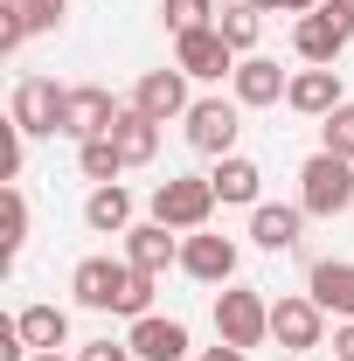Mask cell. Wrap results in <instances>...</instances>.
Returning <instances> with one entry per match:
<instances>
[{
    "instance_id": "obj_1",
    "label": "cell",
    "mask_w": 354,
    "mask_h": 361,
    "mask_svg": "<svg viewBox=\"0 0 354 361\" xmlns=\"http://www.w3.org/2000/svg\"><path fill=\"white\" fill-rule=\"evenodd\" d=\"M209 216H216V180L209 174H167L153 188V223L195 236V229H209Z\"/></svg>"
},
{
    "instance_id": "obj_2",
    "label": "cell",
    "mask_w": 354,
    "mask_h": 361,
    "mask_svg": "<svg viewBox=\"0 0 354 361\" xmlns=\"http://www.w3.org/2000/svg\"><path fill=\"white\" fill-rule=\"evenodd\" d=\"M216 341H229V348H264L271 341V299L257 285H222L216 292Z\"/></svg>"
},
{
    "instance_id": "obj_3",
    "label": "cell",
    "mask_w": 354,
    "mask_h": 361,
    "mask_svg": "<svg viewBox=\"0 0 354 361\" xmlns=\"http://www.w3.org/2000/svg\"><path fill=\"white\" fill-rule=\"evenodd\" d=\"M299 209L306 216H348L354 209V160L312 153L306 167H299Z\"/></svg>"
},
{
    "instance_id": "obj_4",
    "label": "cell",
    "mask_w": 354,
    "mask_h": 361,
    "mask_svg": "<svg viewBox=\"0 0 354 361\" xmlns=\"http://www.w3.org/2000/svg\"><path fill=\"white\" fill-rule=\"evenodd\" d=\"M133 285H139V271L126 257H84V264L70 271V292H77V306H90V313H126L133 306Z\"/></svg>"
},
{
    "instance_id": "obj_5",
    "label": "cell",
    "mask_w": 354,
    "mask_h": 361,
    "mask_svg": "<svg viewBox=\"0 0 354 361\" xmlns=\"http://www.w3.org/2000/svg\"><path fill=\"white\" fill-rule=\"evenodd\" d=\"M348 42H354V7H348V0H319L312 14L292 21V49H299V63H334Z\"/></svg>"
},
{
    "instance_id": "obj_6",
    "label": "cell",
    "mask_w": 354,
    "mask_h": 361,
    "mask_svg": "<svg viewBox=\"0 0 354 361\" xmlns=\"http://www.w3.org/2000/svg\"><path fill=\"white\" fill-rule=\"evenodd\" d=\"M181 126H188V146H195V153L222 160V153H236V133H243V104H236V97H195Z\"/></svg>"
},
{
    "instance_id": "obj_7",
    "label": "cell",
    "mask_w": 354,
    "mask_h": 361,
    "mask_svg": "<svg viewBox=\"0 0 354 361\" xmlns=\"http://www.w3.org/2000/svg\"><path fill=\"white\" fill-rule=\"evenodd\" d=\"M271 341H278L285 355H312V348L326 341V306H319L312 292H285V299H271Z\"/></svg>"
},
{
    "instance_id": "obj_8",
    "label": "cell",
    "mask_w": 354,
    "mask_h": 361,
    "mask_svg": "<svg viewBox=\"0 0 354 361\" xmlns=\"http://www.w3.org/2000/svg\"><path fill=\"white\" fill-rule=\"evenodd\" d=\"M236 49L222 42V28H188V35H174V70H188L195 84H216V77H236Z\"/></svg>"
},
{
    "instance_id": "obj_9",
    "label": "cell",
    "mask_w": 354,
    "mask_h": 361,
    "mask_svg": "<svg viewBox=\"0 0 354 361\" xmlns=\"http://www.w3.org/2000/svg\"><path fill=\"white\" fill-rule=\"evenodd\" d=\"M63 97H70V90L49 84V77H21V84H14V104H7V118H14L28 139L63 133Z\"/></svg>"
},
{
    "instance_id": "obj_10",
    "label": "cell",
    "mask_w": 354,
    "mask_h": 361,
    "mask_svg": "<svg viewBox=\"0 0 354 361\" xmlns=\"http://www.w3.org/2000/svg\"><path fill=\"white\" fill-rule=\"evenodd\" d=\"M118 111H126V104H111L104 84H77L63 97V139H77V146H84V139H104L118 126Z\"/></svg>"
},
{
    "instance_id": "obj_11",
    "label": "cell",
    "mask_w": 354,
    "mask_h": 361,
    "mask_svg": "<svg viewBox=\"0 0 354 361\" xmlns=\"http://www.w3.org/2000/svg\"><path fill=\"white\" fill-rule=\"evenodd\" d=\"M181 271L195 285H236V243L216 229H195V236H181Z\"/></svg>"
},
{
    "instance_id": "obj_12",
    "label": "cell",
    "mask_w": 354,
    "mask_h": 361,
    "mask_svg": "<svg viewBox=\"0 0 354 361\" xmlns=\"http://www.w3.org/2000/svg\"><path fill=\"white\" fill-rule=\"evenodd\" d=\"M285 104L299 111V118H326V111H341L348 97H341V70L334 63H306L292 84H285Z\"/></svg>"
},
{
    "instance_id": "obj_13",
    "label": "cell",
    "mask_w": 354,
    "mask_h": 361,
    "mask_svg": "<svg viewBox=\"0 0 354 361\" xmlns=\"http://www.w3.org/2000/svg\"><path fill=\"white\" fill-rule=\"evenodd\" d=\"M188 84H195L188 70H146V77L133 84V104L146 111V118H160V126H167V118H188V104H195Z\"/></svg>"
},
{
    "instance_id": "obj_14",
    "label": "cell",
    "mask_w": 354,
    "mask_h": 361,
    "mask_svg": "<svg viewBox=\"0 0 354 361\" xmlns=\"http://www.w3.org/2000/svg\"><path fill=\"white\" fill-rule=\"evenodd\" d=\"M126 348H133V361H188V355H195V348H188V326H181V319H167V313L133 319Z\"/></svg>"
},
{
    "instance_id": "obj_15",
    "label": "cell",
    "mask_w": 354,
    "mask_h": 361,
    "mask_svg": "<svg viewBox=\"0 0 354 361\" xmlns=\"http://www.w3.org/2000/svg\"><path fill=\"white\" fill-rule=\"evenodd\" d=\"M126 264L146 278H167V264H181V236L167 223H133L126 229Z\"/></svg>"
},
{
    "instance_id": "obj_16",
    "label": "cell",
    "mask_w": 354,
    "mask_h": 361,
    "mask_svg": "<svg viewBox=\"0 0 354 361\" xmlns=\"http://www.w3.org/2000/svg\"><path fill=\"white\" fill-rule=\"evenodd\" d=\"M285 84H292V77H285L271 56H243V63H236V77H229V97H236L243 111H264V104L285 97Z\"/></svg>"
},
{
    "instance_id": "obj_17",
    "label": "cell",
    "mask_w": 354,
    "mask_h": 361,
    "mask_svg": "<svg viewBox=\"0 0 354 361\" xmlns=\"http://www.w3.org/2000/svg\"><path fill=\"white\" fill-rule=\"evenodd\" d=\"M299 229H306V209H299V202H257V209H250V236H257V250H292Z\"/></svg>"
},
{
    "instance_id": "obj_18",
    "label": "cell",
    "mask_w": 354,
    "mask_h": 361,
    "mask_svg": "<svg viewBox=\"0 0 354 361\" xmlns=\"http://www.w3.org/2000/svg\"><path fill=\"white\" fill-rule=\"evenodd\" d=\"M216 202H236V209H257V188H264V167L243 160V153H222L216 160Z\"/></svg>"
},
{
    "instance_id": "obj_19",
    "label": "cell",
    "mask_w": 354,
    "mask_h": 361,
    "mask_svg": "<svg viewBox=\"0 0 354 361\" xmlns=\"http://www.w3.org/2000/svg\"><path fill=\"white\" fill-rule=\"evenodd\" d=\"M312 299L334 319H354V264L348 257H319V264H312Z\"/></svg>"
},
{
    "instance_id": "obj_20",
    "label": "cell",
    "mask_w": 354,
    "mask_h": 361,
    "mask_svg": "<svg viewBox=\"0 0 354 361\" xmlns=\"http://www.w3.org/2000/svg\"><path fill=\"white\" fill-rule=\"evenodd\" d=\"M84 223L97 229V236H126V229H133V195H126L118 180L90 188V195H84Z\"/></svg>"
},
{
    "instance_id": "obj_21",
    "label": "cell",
    "mask_w": 354,
    "mask_h": 361,
    "mask_svg": "<svg viewBox=\"0 0 354 361\" xmlns=\"http://www.w3.org/2000/svg\"><path fill=\"white\" fill-rule=\"evenodd\" d=\"M14 326H21V341H28L35 355L70 348V313H63V306H21V313H14Z\"/></svg>"
},
{
    "instance_id": "obj_22",
    "label": "cell",
    "mask_w": 354,
    "mask_h": 361,
    "mask_svg": "<svg viewBox=\"0 0 354 361\" xmlns=\"http://www.w3.org/2000/svg\"><path fill=\"white\" fill-rule=\"evenodd\" d=\"M111 139H118L126 167H146V160L160 153V118H146L139 104H126V111H118V126H111Z\"/></svg>"
},
{
    "instance_id": "obj_23",
    "label": "cell",
    "mask_w": 354,
    "mask_h": 361,
    "mask_svg": "<svg viewBox=\"0 0 354 361\" xmlns=\"http://www.w3.org/2000/svg\"><path fill=\"white\" fill-rule=\"evenodd\" d=\"M216 28H222V42L236 49V56H250L257 35H264V7H257V0H229V7L216 14Z\"/></svg>"
},
{
    "instance_id": "obj_24",
    "label": "cell",
    "mask_w": 354,
    "mask_h": 361,
    "mask_svg": "<svg viewBox=\"0 0 354 361\" xmlns=\"http://www.w3.org/2000/svg\"><path fill=\"white\" fill-rule=\"evenodd\" d=\"M77 167H84L90 188H104V180L126 174V153H118V139L104 133V139H84V146H77Z\"/></svg>"
},
{
    "instance_id": "obj_25",
    "label": "cell",
    "mask_w": 354,
    "mask_h": 361,
    "mask_svg": "<svg viewBox=\"0 0 354 361\" xmlns=\"http://www.w3.org/2000/svg\"><path fill=\"white\" fill-rule=\"evenodd\" d=\"M160 21L188 35V28H216V0H160Z\"/></svg>"
},
{
    "instance_id": "obj_26",
    "label": "cell",
    "mask_w": 354,
    "mask_h": 361,
    "mask_svg": "<svg viewBox=\"0 0 354 361\" xmlns=\"http://www.w3.org/2000/svg\"><path fill=\"white\" fill-rule=\"evenodd\" d=\"M319 153L354 160V104H341V111H326V118H319Z\"/></svg>"
},
{
    "instance_id": "obj_27",
    "label": "cell",
    "mask_w": 354,
    "mask_h": 361,
    "mask_svg": "<svg viewBox=\"0 0 354 361\" xmlns=\"http://www.w3.org/2000/svg\"><path fill=\"white\" fill-rule=\"evenodd\" d=\"M7 14H21L28 21V35H42V28H63V14H70V0H0Z\"/></svg>"
},
{
    "instance_id": "obj_28",
    "label": "cell",
    "mask_w": 354,
    "mask_h": 361,
    "mask_svg": "<svg viewBox=\"0 0 354 361\" xmlns=\"http://www.w3.org/2000/svg\"><path fill=\"white\" fill-rule=\"evenodd\" d=\"M0 243H7V264H14V257H21V243H28V202H21V188H14V180H7V236H0Z\"/></svg>"
},
{
    "instance_id": "obj_29",
    "label": "cell",
    "mask_w": 354,
    "mask_h": 361,
    "mask_svg": "<svg viewBox=\"0 0 354 361\" xmlns=\"http://www.w3.org/2000/svg\"><path fill=\"white\" fill-rule=\"evenodd\" d=\"M77 361H133V348L126 341H90V348H77Z\"/></svg>"
},
{
    "instance_id": "obj_30",
    "label": "cell",
    "mask_w": 354,
    "mask_h": 361,
    "mask_svg": "<svg viewBox=\"0 0 354 361\" xmlns=\"http://www.w3.org/2000/svg\"><path fill=\"white\" fill-rule=\"evenodd\" d=\"M28 42V21H21V14H7V7H0V49H7V56H14V49Z\"/></svg>"
},
{
    "instance_id": "obj_31",
    "label": "cell",
    "mask_w": 354,
    "mask_h": 361,
    "mask_svg": "<svg viewBox=\"0 0 354 361\" xmlns=\"http://www.w3.org/2000/svg\"><path fill=\"white\" fill-rule=\"evenodd\" d=\"M334 361H354V319L334 326Z\"/></svg>"
},
{
    "instance_id": "obj_32",
    "label": "cell",
    "mask_w": 354,
    "mask_h": 361,
    "mask_svg": "<svg viewBox=\"0 0 354 361\" xmlns=\"http://www.w3.org/2000/svg\"><path fill=\"white\" fill-rule=\"evenodd\" d=\"M202 361H250V348H229V341H216V348H202Z\"/></svg>"
},
{
    "instance_id": "obj_33",
    "label": "cell",
    "mask_w": 354,
    "mask_h": 361,
    "mask_svg": "<svg viewBox=\"0 0 354 361\" xmlns=\"http://www.w3.org/2000/svg\"><path fill=\"white\" fill-rule=\"evenodd\" d=\"M271 7H278V14H312L319 0H264V14H271Z\"/></svg>"
},
{
    "instance_id": "obj_34",
    "label": "cell",
    "mask_w": 354,
    "mask_h": 361,
    "mask_svg": "<svg viewBox=\"0 0 354 361\" xmlns=\"http://www.w3.org/2000/svg\"><path fill=\"white\" fill-rule=\"evenodd\" d=\"M28 361H77V355H63V348H56V355H28Z\"/></svg>"
},
{
    "instance_id": "obj_35",
    "label": "cell",
    "mask_w": 354,
    "mask_h": 361,
    "mask_svg": "<svg viewBox=\"0 0 354 361\" xmlns=\"http://www.w3.org/2000/svg\"><path fill=\"white\" fill-rule=\"evenodd\" d=\"M257 7H264V0H257Z\"/></svg>"
},
{
    "instance_id": "obj_36",
    "label": "cell",
    "mask_w": 354,
    "mask_h": 361,
    "mask_svg": "<svg viewBox=\"0 0 354 361\" xmlns=\"http://www.w3.org/2000/svg\"><path fill=\"white\" fill-rule=\"evenodd\" d=\"M348 7H354V0H348Z\"/></svg>"
}]
</instances>
